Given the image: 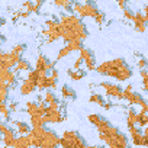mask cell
Masks as SVG:
<instances>
[{"instance_id":"cell-45","label":"cell","mask_w":148,"mask_h":148,"mask_svg":"<svg viewBox=\"0 0 148 148\" xmlns=\"http://www.w3.org/2000/svg\"><path fill=\"white\" fill-rule=\"evenodd\" d=\"M87 148H103L102 145H90V147H87Z\"/></svg>"},{"instance_id":"cell-5","label":"cell","mask_w":148,"mask_h":148,"mask_svg":"<svg viewBox=\"0 0 148 148\" xmlns=\"http://www.w3.org/2000/svg\"><path fill=\"white\" fill-rule=\"evenodd\" d=\"M71 12H74V13H76V16H79L80 19H83V18H92V19H95V16L99 13V9H97L96 5H93V3L73 2V5H71Z\"/></svg>"},{"instance_id":"cell-36","label":"cell","mask_w":148,"mask_h":148,"mask_svg":"<svg viewBox=\"0 0 148 148\" xmlns=\"http://www.w3.org/2000/svg\"><path fill=\"white\" fill-rule=\"evenodd\" d=\"M122 13H123V18H125V19H128V21H132V16H134V12H132L131 9H128V8H125V9H122Z\"/></svg>"},{"instance_id":"cell-30","label":"cell","mask_w":148,"mask_h":148,"mask_svg":"<svg viewBox=\"0 0 148 148\" xmlns=\"http://www.w3.org/2000/svg\"><path fill=\"white\" fill-rule=\"evenodd\" d=\"M67 47L70 48L71 52L80 51V49L83 48V42H82V41H71V42H67Z\"/></svg>"},{"instance_id":"cell-48","label":"cell","mask_w":148,"mask_h":148,"mask_svg":"<svg viewBox=\"0 0 148 148\" xmlns=\"http://www.w3.org/2000/svg\"><path fill=\"white\" fill-rule=\"evenodd\" d=\"M126 148H128V147H126Z\"/></svg>"},{"instance_id":"cell-31","label":"cell","mask_w":148,"mask_h":148,"mask_svg":"<svg viewBox=\"0 0 148 148\" xmlns=\"http://www.w3.org/2000/svg\"><path fill=\"white\" fill-rule=\"evenodd\" d=\"M55 100H57L55 93H54L52 90H47V92H45V96H44V102L48 105V103H52V102H55Z\"/></svg>"},{"instance_id":"cell-42","label":"cell","mask_w":148,"mask_h":148,"mask_svg":"<svg viewBox=\"0 0 148 148\" xmlns=\"http://www.w3.org/2000/svg\"><path fill=\"white\" fill-rule=\"evenodd\" d=\"M12 19H13V21H18V19H21V10L15 12V13H13V16H12Z\"/></svg>"},{"instance_id":"cell-6","label":"cell","mask_w":148,"mask_h":148,"mask_svg":"<svg viewBox=\"0 0 148 148\" xmlns=\"http://www.w3.org/2000/svg\"><path fill=\"white\" fill-rule=\"evenodd\" d=\"M60 145L62 148H83L86 147V142L76 131H65L60 138Z\"/></svg>"},{"instance_id":"cell-21","label":"cell","mask_w":148,"mask_h":148,"mask_svg":"<svg viewBox=\"0 0 148 148\" xmlns=\"http://www.w3.org/2000/svg\"><path fill=\"white\" fill-rule=\"evenodd\" d=\"M9 90H10V87L6 84V83H3V82H0V102H8V99H9Z\"/></svg>"},{"instance_id":"cell-11","label":"cell","mask_w":148,"mask_h":148,"mask_svg":"<svg viewBox=\"0 0 148 148\" xmlns=\"http://www.w3.org/2000/svg\"><path fill=\"white\" fill-rule=\"evenodd\" d=\"M64 119V112L61 109H47L44 113V122H49V123H60Z\"/></svg>"},{"instance_id":"cell-8","label":"cell","mask_w":148,"mask_h":148,"mask_svg":"<svg viewBox=\"0 0 148 148\" xmlns=\"http://www.w3.org/2000/svg\"><path fill=\"white\" fill-rule=\"evenodd\" d=\"M99 87L105 90V95L110 99H122V87L110 83V82H102L99 83Z\"/></svg>"},{"instance_id":"cell-26","label":"cell","mask_w":148,"mask_h":148,"mask_svg":"<svg viewBox=\"0 0 148 148\" xmlns=\"http://www.w3.org/2000/svg\"><path fill=\"white\" fill-rule=\"evenodd\" d=\"M15 68H16V71H31L32 65H31L29 61H26V60H21V61L15 65Z\"/></svg>"},{"instance_id":"cell-23","label":"cell","mask_w":148,"mask_h":148,"mask_svg":"<svg viewBox=\"0 0 148 148\" xmlns=\"http://www.w3.org/2000/svg\"><path fill=\"white\" fill-rule=\"evenodd\" d=\"M23 9L31 15V13H38L41 8H39V6H36V5L32 2V0H26V2L23 3Z\"/></svg>"},{"instance_id":"cell-41","label":"cell","mask_w":148,"mask_h":148,"mask_svg":"<svg viewBox=\"0 0 148 148\" xmlns=\"http://www.w3.org/2000/svg\"><path fill=\"white\" fill-rule=\"evenodd\" d=\"M6 126H8V125H6V122H5L2 118H0V132H3V129H5Z\"/></svg>"},{"instance_id":"cell-1","label":"cell","mask_w":148,"mask_h":148,"mask_svg":"<svg viewBox=\"0 0 148 148\" xmlns=\"http://www.w3.org/2000/svg\"><path fill=\"white\" fill-rule=\"evenodd\" d=\"M60 35L65 42L71 41H84L89 36L86 25L82 19L73 13H64L60 18Z\"/></svg>"},{"instance_id":"cell-43","label":"cell","mask_w":148,"mask_h":148,"mask_svg":"<svg viewBox=\"0 0 148 148\" xmlns=\"http://www.w3.org/2000/svg\"><path fill=\"white\" fill-rule=\"evenodd\" d=\"M32 2H34V3L36 5V6H39V8H41V6H42V5L45 3V0H32Z\"/></svg>"},{"instance_id":"cell-38","label":"cell","mask_w":148,"mask_h":148,"mask_svg":"<svg viewBox=\"0 0 148 148\" xmlns=\"http://www.w3.org/2000/svg\"><path fill=\"white\" fill-rule=\"evenodd\" d=\"M8 109H9V112H16L18 110V103L16 102H10L8 105Z\"/></svg>"},{"instance_id":"cell-17","label":"cell","mask_w":148,"mask_h":148,"mask_svg":"<svg viewBox=\"0 0 148 148\" xmlns=\"http://www.w3.org/2000/svg\"><path fill=\"white\" fill-rule=\"evenodd\" d=\"M126 123H128V128L136 126V123H138V112L134 108H129L126 112Z\"/></svg>"},{"instance_id":"cell-13","label":"cell","mask_w":148,"mask_h":148,"mask_svg":"<svg viewBox=\"0 0 148 148\" xmlns=\"http://www.w3.org/2000/svg\"><path fill=\"white\" fill-rule=\"evenodd\" d=\"M54 68V62L49 61L44 54H39L35 62V70L36 71H42V73H49Z\"/></svg>"},{"instance_id":"cell-20","label":"cell","mask_w":148,"mask_h":148,"mask_svg":"<svg viewBox=\"0 0 148 148\" xmlns=\"http://www.w3.org/2000/svg\"><path fill=\"white\" fill-rule=\"evenodd\" d=\"M61 96L65 100H73V99H76V92H74L70 86L65 84V86L61 87Z\"/></svg>"},{"instance_id":"cell-19","label":"cell","mask_w":148,"mask_h":148,"mask_svg":"<svg viewBox=\"0 0 148 148\" xmlns=\"http://www.w3.org/2000/svg\"><path fill=\"white\" fill-rule=\"evenodd\" d=\"M13 125L16 126V131L15 132H18L19 135H28L29 131H31V126L26 122H23V121H15Z\"/></svg>"},{"instance_id":"cell-12","label":"cell","mask_w":148,"mask_h":148,"mask_svg":"<svg viewBox=\"0 0 148 148\" xmlns=\"http://www.w3.org/2000/svg\"><path fill=\"white\" fill-rule=\"evenodd\" d=\"M147 21H148V16L144 15L142 12L134 13V16H132L134 29H135L136 32H145V29H147Z\"/></svg>"},{"instance_id":"cell-9","label":"cell","mask_w":148,"mask_h":148,"mask_svg":"<svg viewBox=\"0 0 148 148\" xmlns=\"http://www.w3.org/2000/svg\"><path fill=\"white\" fill-rule=\"evenodd\" d=\"M128 131H129V135H131L134 145H136V147H147L148 145V136L144 135V132L139 131L138 126H129Z\"/></svg>"},{"instance_id":"cell-2","label":"cell","mask_w":148,"mask_h":148,"mask_svg":"<svg viewBox=\"0 0 148 148\" xmlns=\"http://www.w3.org/2000/svg\"><path fill=\"white\" fill-rule=\"evenodd\" d=\"M95 70L97 71V74L112 77L118 82H126L132 77V70L126 64L125 58H113V60L105 61V62L96 65Z\"/></svg>"},{"instance_id":"cell-39","label":"cell","mask_w":148,"mask_h":148,"mask_svg":"<svg viewBox=\"0 0 148 148\" xmlns=\"http://www.w3.org/2000/svg\"><path fill=\"white\" fill-rule=\"evenodd\" d=\"M82 64H83V60H82L80 57H77V58H76V61H74V67H73V68H80V67H82Z\"/></svg>"},{"instance_id":"cell-10","label":"cell","mask_w":148,"mask_h":148,"mask_svg":"<svg viewBox=\"0 0 148 148\" xmlns=\"http://www.w3.org/2000/svg\"><path fill=\"white\" fill-rule=\"evenodd\" d=\"M82 60H83V64L86 65V68L87 70H95L96 68V58H95V54H93V51L92 49H89V48H82L80 49V55H79Z\"/></svg>"},{"instance_id":"cell-35","label":"cell","mask_w":148,"mask_h":148,"mask_svg":"<svg viewBox=\"0 0 148 148\" xmlns=\"http://www.w3.org/2000/svg\"><path fill=\"white\" fill-rule=\"evenodd\" d=\"M105 21H106V16H105V13H103V12H99V13L95 16V22H96L97 25H103V23H105Z\"/></svg>"},{"instance_id":"cell-25","label":"cell","mask_w":148,"mask_h":148,"mask_svg":"<svg viewBox=\"0 0 148 148\" xmlns=\"http://www.w3.org/2000/svg\"><path fill=\"white\" fill-rule=\"evenodd\" d=\"M55 3V6L58 8H64L68 13L71 12V5H73V0H52Z\"/></svg>"},{"instance_id":"cell-3","label":"cell","mask_w":148,"mask_h":148,"mask_svg":"<svg viewBox=\"0 0 148 148\" xmlns=\"http://www.w3.org/2000/svg\"><path fill=\"white\" fill-rule=\"evenodd\" d=\"M28 138L31 141V147L35 148H57L60 145V136L44 126L32 128L28 134Z\"/></svg>"},{"instance_id":"cell-14","label":"cell","mask_w":148,"mask_h":148,"mask_svg":"<svg viewBox=\"0 0 148 148\" xmlns=\"http://www.w3.org/2000/svg\"><path fill=\"white\" fill-rule=\"evenodd\" d=\"M2 134H3V135H2V138H0V139L3 141L5 148H12V147H13V142H15V139H16V134H15V131L10 129L9 126H6V128L3 129Z\"/></svg>"},{"instance_id":"cell-44","label":"cell","mask_w":148,"mask_h":148,"mask_svg":"<svg viewBox=\"0 0 148 148\" xmlns=\"http://www.w3.org/2000/svg\"><path fill=\"white\" fill-rule=\"evenodd\" d=\"M79 2H80V3H93L92 0H79Z\"/></svg>"},{"instance_id":"cell-37","label":"cell","mask_w":148,"mask_h":148,"mask_svg":"<svg viewBox=\"0 0 148 148\" xmlns=\"http://www.w3.org/2000/svg\"><path fill=\"white\" fill-rule=\"evenodd\" d=\"M136 65L141 68V70H144V68H147V60L144 58V57H141L138 61H136Z\"/></svg>"},{"instance_id":"cell-24","label":"cell","mask_w":148,"mask_h":148,"mask_svg":"<svg viewBox=\"0 0 148 148\" xmlns=\"http://www.w3.org/2000/svg\"><path fill=\"white\" fill-rule=\"evenodd\" d=\"M0 116H2V119L5 122H9V119H10V112L5 102H0Z\"/></svg>"},{"instance_id":"cell-15","label":"cell","mask_w":148,"mask_h":148,"mask_svg":"<svg viewBox=\"0 0 148 148\" xmlns=\"http://www.w3.org/2000/svg\"><path fill=\"white\" fill-rule=\"evenodd\" d=\"M36 90V86H35V82H32L31 79H25L22 83H21V87H19V92L22 96H29L32 95L34 92Z\"/></svg>"},{"instance_id":"cell-16","label":"cell","mask_w":148,"mask_h":148,"mask_svg":"<svg viewBox=\"0 0 148 148\" xmlns=\"http://www.w3.org/2000/svg\"><path fill=\"white\" fill-rule=\"evenodd\" d=\"M67 74H68V77L73 82H79V80H82V79L86 77V71H83L80 68H68L67 70Z\"/></svg>"},{"instance_id":"cell-22","label":"cell","mask_w":148,"mask_h":148,"mask_svg":"<svg viewBox=\"0 0 148 148\" xmlns=\"http://www.w3.org/2000/svg\"><path fill=\"white\" fill-rule=\"evenodd\" d=\"M31 123H32V128H39V126H44L45 122H44V115L41 113H35L31 116Z\"/></svg>"},{"instance_id":"cell-7","label":"cell","mask_w":148,"mask_h":148,"mask_svg":"<svg viewBox=\"0 0 148 148\" xmlns=\"http://www.w3.org/2000/svg\"><path fill=\"white\" fill-rule=\"evenodd\" d=\"M45 26H47V29L42 31V36H45L47 42H55V41H58L61 38V35H60V23L55 19L47 21Z\"/></svg>"},{"instance_id":"cell-4","label":"cell","mask_w":148,"mask_h":148,"mask_svg":"<svg viewBox=\"0 0 148 148\" xmlns=\"http://www.w3.org/2000/svg\"><path fill=\"white\" fill-rule=\"evenodd\" d=\"M122 100H126V102L131 103V105L141 106V110H139V112H145V113L148 112V105H147L144 96L139 95V93H136V92L134 90V86H132V84H129V86H126L125 89H122Z\"/></svg>"},{"instance_id":"cell-18","label":"cell","mask_w":148,"mask_h":148,"mask_svg":"<svg viewBox=\"0 0 148 148\" xmlns=\"http://www.w3.org/2000/svg\"><path fill=\"white\" fill-rule=\"evenodd\" d=\"M13 148H31V141H29L28 135L16 136V139L13 142Z\"/></svg>"},{"instance_id":"cell-33","label":"cell","mask_w":148,"mask_h":148,"mask_svg":"<svg viewBox=\"0 0 148 148\" xmlns=\"http://www.w3.org/2000/svg\"><path fill=\"white\" fill-rule=\"evenodd\" d=\"M71 54V51H70V48L65 45V47H62L61 49H60V52H58V55H57V61H60V60H62L64 57H67V55H70Z\"/></svg>"},{"instance_id":"cell-47","label":"cell","mask_w":148,"mask_h":148,"mask_svg":"<svg viewBox=\"0 0 148 148\" xmlns=\"http://www.w3.org/2000/svg\"><path fill=\"white\" fill-rule=\"evenodd\" d=\"M0 138H2V132H0Z\"/></svg>"},{"instance_id":"cell-32","label":"cell","mask_w":148,"mask_h":148,"mask_svg":"<svg viewBox=\"0 0 148 148\" xmlns=\"http://www.w3.org/2000/svg\"><path fill=\"white\" fill-rule=\"evenodd\" d=\"M141 79H142V87H144V90H148V71H147V68H144V70H141Z\"/></svg>"},{"instance_id":"cell-40","label":"cell","mask_w":148,"mask_h":148,"mask_svg":"<svg viewBox=\"0 0 148 148\" xmlns=\"http://www.w3.org/2000/svg\"><path fill=\"white\" fill-rule=\"evenodd\" d=\"M118 6L121 9H125L126 8V0H118Z\"/></svg>"},{"instance_id":"cell-29","label":"cell","mask_w":148,"mask_h":148,"mask_svg":"<svg viewBox=\"0 0 148 148\" xmlns=\"http://www.w3.org/2000/svg\"><path fill=\"white\" fill-rule=\"evenodd\" d=\"M147 122H148V115L145 112H138V123H136V126L145 128Z\"/></svg>"},{"instance_id":"cell-46","label":"cell","mask_w":148,"mask_h":148,"mask_svg":"<svg viewBox=\"0 0 148 148\" xmlns=\"http://www.w3.org/2000/svg\"><path fill=\"white\" fill-rule=\"evenodd\" d=\"M3 23H5V19H2V18H0V26H2Z\"/></svg>"},{"instance_id":"cell-34","label":"cell","mask_w":148,"mask_h":148,"mask_svg":"<svg viewBox=\"0 0 148 148\" xmlns=\"http://www.w3.org/2000/svg\"><path fill=\"white\" fill-rule=\"evenodd\" d=\"M25 48H26V45H25V44H18V45H15V47L10 49V52L18 54V55H22V54H23V51H25Z\"/></svg>"},{"instance_id":"cell-27","label":"cell","mask_w":148,"mask_h":148,"mask_svg":"<svg viewBox=\"0 0 148 148\" xmlns=\"http://www.w3.org/2000/svg\"><path fill=\"white\" fill-rule=\"evenodd\" d=\"M26 112L29 113V116L35 115V113H39L38 110V103L36 102H26Z\"/></svg>"},{"instance_id":"cell-28","label":"cell","mask_w":148,"mask_h":148,"mask_svg":"<svg viewBox=\"0 0 148 148\" xmlns=\"http://www.w3.org/2000/svg\"><path fill=\"white\" fill-rule=\"evenodd\" d=\"M90 102H92V103H95V105H97V106H102V108H103V106H105V103H106V102H105V99L102 97V95H97V93H95V95H92V96H90Z\"/></svg>"}]
</instances>
